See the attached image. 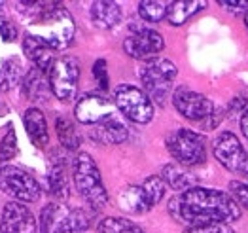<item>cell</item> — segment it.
<instances>
[{
	"label": "cell",
	"instance_id": "cell-9",
	"mask_svg": "<svg viewBox=\"0 0 248 233\" xmlns=\"http://www.w3.org/2000/svg\"><path fill=\"white\" fill-rule=\"evenodd\" d=\"M212 154L228 171L239 172L248 178V150L233 133H220L212 144Z\"/></svg>",
	"mask_w": 248,
	"mask_h": 233
},
{
	"label": "cell",
	"instance_id": "cell-23",
	"mask_svg": "<svg viewBox=\"0 0 248 233\" xmlns=\"http://www.w3.org/2000/svg\"><path fill=\"white\" fill-rule=\"evenodd\" d=\"M23 66L17 59H8L0 66V91L14 89L23 80Z\"/></svg>",
	"mask_w": 248,
	"mask_h": 233
},
{
	"label": "cell",
	"instance_id": "cell-6",
	"mask_svg": "<svg viewBox=\"0 0 248 233\" xmlns=\"http://www.w3.org/2000/svg\"><path fill=\"white\" fill-rule=\"evenodd\" d=\"M0 190L14 197L17 203H34L40 199L42 193L36 178L16 165H6L0 169Z\"/></svg>",
	"mask_w": 248,
	"mask_h": 233
},
{
	"label": "cell",
	"instance_id": "cell-17",
	"mask_svg": "<svg viewBox=\"0 0 248 233\" xmlns=\"http://www.w3.org/2000/svg\"><path fill=\"white\" fill-rule=\"evenodd\" d=\"M91 19L99 29H112L122 21V8L116 2L99 0L91 4Z\"/></svg>",
	"mask_w": 248,
	"mask_h": 233
},
{
	"label": "cell",
	"instance_id": "cell-1",
	"mask_svg": "<svg viewBox=\"0 0 248 233\" xmlns=\"http://www.w3.org/2000/svg\"><path fill=\"white\" fill-rule=\"evenodd\" d=\"M169 207L176 220H182L189 226L212 222L229 224L241 218V207L229 193L208 188H191L178 193Z\"/></svg>",
	"mask_w": 248,
	"mask_h": 233
},
{
	"label": "cell",
	"instance_id": "cell-21",
	"mask_svg": "<svg viewBox=\"0 0 248 233\" xmlns=\"http://www.w3.org/2000/svg\"><path fill=\"white\" fill-rule=\"evenodd\" d=\"M161 178L165 180V184H169L172 190L180 191V193L195 188L193 186V182H195L193 176L182 165H178V163H169V165H165L163 171H161Z\"/></svg>",
	"mask_w": 248,
	"mask_h": 233
},
{
	"label": "cell",
	"instance_id": "cell-11",
	"mask_svg": "<svg viewBox=\"0 0 248 233\" xmlns=\"http://www.w3.org/2000/svg\"><path fill=\"white\" fill-rule=\"evenodd\" d=\"M172 105L186 120H191V122H201L214 112V105L210 99H207L203 93L189 89L186 85H180L174 89Z\"/></svg>",
	"mask_w": 248,
	"mask_h": 233
},
{
	"label": "cell",
	"instance_id": "cell-28",
	"mask_svg": "<svg viewBox=\"0 0 248 233\" xmlns=\"http://www.w3.org/2000/svg\"><path fill=\"white\" fill-rule=\"evenodd\" d=\"M140 186L144 190L148 201L152 203V207H155L165 195V180L161 176H148Z\"/></svg>",
	"mask_w": 248,
	"mask_h": 233
},
{
	"label": "cell",
	"instance_id": "cell-34",
	"mask_svg": "<svg viewBox=\"0 0 248 233\" xmlns=\"http://www.w3.org/2000/svg\"><path fill=\"white\" fill-rule=\"evenodd\" d=\"M222 8H226L229 12H248V0H243V2H233V0H226V2H218Z\"/></svg>",
	"mask_w": 248,
	"mask_h": 233
},
{
	"label": "cell",
	"instance_id": "cell-19",
	"mask_svg": "<svg viewBox=\"0 0 248 233\" xmlns=\"http://www.w3.org/2000/svg\"><path fill=\"white\" fill-rule=\"evenodd\" d=\"M66 220L68 211H64L59 205H46L40 214V233H62L66 232Z\"/></svg>",
	"mask_w": 248,
	"mask_h": 233
},
{
	"label": "cell",
	"instance_id": "cell-13",
	"mask_svg": "<svg viewBox=\"0 0 248 233\" xmlns=\"http://www.w3.org/2000/svg\"><path fill=\"white\" fill-rule=\"evenodd\" d=\"M0 233H36V220L23 203L10 201L2 209Z\"/></svg>",
	"mask_w": 248,
	"mask_h": 233
},
{
	"label": "cell",
	"instance_id": "cell-31",
	"mask_svg": "<svg viewBox=\"0 0 248 233\" xmlns=\"http://www.w3.org/2000/svg\"><path fill=\"white\" fill-rule=\"evenodd\" d=\"M229 195L235 199V203L248 211V184L241 180H231L229 182Z\"/></svg>",
	"mask_w": 248,
	"mask_h": 233
},
{
	"label": "cell",
	"instance_id": "cell-29",
	"mask_svg": "<svg viewBox=\"0 0 248 233\" xmlns=\"http://www.w3.org/2000/svg\"><path fill=\"white\" fill-rule=\"evenodd\" d=\"M66 228L70 233H82L89 228V216L83 209H74L68 211V220H66Z\"/></svg>",
	"mask_w": 248,
	"mask_h": 233
},
{
	"label": "cell",
	"instance_id": "cell-35",
	"mask_svg": "<svg viewBox=\"0 0 248 233\" xmlns=\"http://www.w3.org/2000/svg\"><path fill=\"white\" fill-rule=\"evenodd\" d=\"M0 36H2L4 42H14L17 32H16V29L10 23H0Z\"/></svg>",
	"mask_w": 248,
	"mask_h": 233
},
{
	"label": "cell",
	"instance_id": "cell-37",
	"mask_svg": "<svg viewBox=\"0 0 248 233\" xmlns=\"http://www.w3.org/2000/svg\"><path fill=\"white\" fill-rule=\"evenodd\" d=\"M245 23H247V29H248V12L245 14Z\"/></svg>",
	"mask_w": 248,
	"mask_h": 233
},
{
	"label": "cell",
	"instance_id": "cell-14",
	"mask_svg": "<svg viewBox=\"0 0 248 233\" xmlns=\"http://www.w3.org/2000/svg\"><path fill=\"white\" fill-rule=\"evenodd\" d=\"M23 51L34 63V68H38L42 72H49L51 66L57 61L55 59V49H51L47 44H44L40 38L29 34V32L23 38Z\"/></svg>",
	"mask_w": 248,
	"mask_h": 233
},
{
	"label": "cell",
	"instance_id": "cell-12",
	"mask_svg": "<svg viewBox=\"0 0 248 233\" xmlns=\"http://www.w3.org/2000/svg\"><path fill=\"white\" fill-rule=\"evenodd\" d=\"M74 116L80 124L93 127L116 116V103H110L101 95H85L76 103Z\"/></svg>",
	"mask_w": 248,
	"mask_h": 233
},
{
	"label": "cell",
	"instance_id": "cell-3",
	"mask_svg": "<svg viewBox=\"0 0 248 233\" xmlns=\"http://www.w3.org/2000/svg\"><path fill=\"white\" fill-rule=\"evenodd\" d=\"M72 176H74V186H76L78 193L93 209H101L106 205L108 191L103 184L101 171L89 154L80 152L76 155V159L72 163Z\"/></svg>",
	"mask_w": 248,
	"mask_h": 233
},
{
	"label": "cell",
	"instance_id": "cell-32",
	"mask_svg": "<svg viewBox=\"0 0 248 233\" xmlns=\"http://www.w3.org/2000/svg\"><path fill=\"white\" fill-rule=\"evenodd\" d=\"M182 233H233L229 224L224 222H212V224H199V226H189Z\"/></svg>",
	"mask_w": 248,
	"mask_h": 233
},
{
	"label": "cell",
	"instance_id": "cell-30",
	"mask_svg": "<svg viewBox=\"0 0 248 233\" xmlns=\"http://www.w3.org/2000/svg\"><path fill=\"white\" fill-rule=\"evenodd\" d=\"M16 154H17V137H16V131L10 129V131L4 135L2 144H0V159H2V161H8V159H12Z\"/></svg>",
	"mask_w": 248,
	"mask_h": 233
},
{
	"label": "cell",
	"instance_id": "cell-27",
	"mask_svg": "<svg viewBox=\"0 0 248 233\" xmlns=\"http://www.w3.org/2000/svg\"><path fill=\"white\" fill-rule=\"evenodd\" d=\"M99 233H144L137 224L127 218H104L99 224Z\"/></svg>",
	"mask_w": 248,
	"mask_h": 233
},
{
	"label": "cell",
	"instance_id": "cell-7",
	"mask_svg": "<svg viewBox=\"0 0 248 233\" xmlns=\"http://www.w3.org/2000/svg\"><path fill=\"white\" fill-rule=\"evenodd\" d=\"M114 103H116V108L124 114L125 118L135 122V124H148L154 118L152 99L146 95L142 89H139L135 85H120L116 89Z\"/></svg>",
	"mask_w": 248,
	"mask_h": 233
},
{
	"label": "cell",
	"instance_id": "cell-4",
	"mask_svg": "<svg viewBox=\"0 0 248 233\" xmlns=\"http://www.w3.org/2000/svg\"><path fill=\"white\" fill-rule=\"evenodd\" d=\"M176 74H178L176 64L170 63L165 57H154L146 61L144 66L140 68V80L148 91V97L154 103L163 105L172 89Z\"/></svg>",
	"mask_w": 248,
	"mask_h": 233
},
{
	"label": "cell",
	"instance_id": "cell-20",
	"mask_svg": "<svg viewBox=\"0 0 248 233\" xmlns=\"http://www.w3.org/2000/svg\"><path fill=\"white\" fill-rule=\"evenodd\" d=\"M120 207L133 214H144L152 209V203L148 201L142 186H131L125 188L120 195Z\"/></svg>",
	"mask_w": 248,
	"mask_h": 233
},
{
	"label": "cell",
	"instance_id": "cell-8",
	"mask_svg": "<svg viewBox=\"0 0 248 233\" xmlns=\"http://www.w3.org/2000/svg\"><path fill=\"white\" fill-rule=\"evenodd\" d=\"M51 93L59 101H72L78 91L80 80V63L74 57H59L49 70Z\"/></svg>",
	"mask_w": 248,
	"mask_h": 233
},
{
	"label": "cell",
	"instance_id": "cell-26",
	"mask_svg": "<svg viewBox=\"0 0 248 233\" xmlns=\"http://www.w3.org/2000/svg\"><path fill=\"white\" fill-rule=\"evenodd\" d=\"M170 2H159V0H142L139 4V14L144 21L157 23L169 16Z\"/></svg>",
	"mask_w": 248,
	"mask_h": 233
},
{
	"label": "cell",
	"instance_id": "cell-38",
	"mask_svg": "<svg viewBox=\"0 0 248 233\" xmlns=\"http://www.w3.org/2000/svg\"><path fill=\"white\" fill-rule=\"evenodd\" d=\"M62 233H70V232H68V230H66V232H62Z\"/></svg>",
	"mask_w": 248,
	"mask_h": 233
},
{
	"label": "cell",
	"instance_id": "cell-16",
	"mask_svg": "<svg viewBox=\"0 0 248 233\" xmlns=\"http://www.w3.org/2000/svg\"><path fill=\"white\" fill-rule=\"evenodd\" d=\"M23 125L25 131L29 135V139L32 140L34 146L44 148L49 140V135H47V124H46V118L38 108H29L25 110L23 114Z\"/></svg>",
	"mask_w": 248,
	"mask_h": 233
},
{
	"label": "cell",
	"instance_id": "cell-36",
	"mask_svg": "<svg viewBox=\"0 0 248 233\" xmlns=\"http://www.w3.org/2000/svg\"><path fill=\"white\" fill-rule=\"evenodd\" d=\"M241 131H243L245 139L248 140V110L241 116Z\"/></svg>",
	"mask_w": 248,
	"mask_h": 233
},
{
	"label": "cell",
	"instance_id": "cell-22",
	"mask_svg": "<svg viewBox=\"0 0 248 233\" xmlns=\"http://www.w3.org/2000/svg\"><path fill=\"white\" fill-rule=\"evenodd\" d=\"M207 2L203 0H180V2H170V8H169V16L167 19L170 25L174 27H180L191 17L195 16L201 8H205Z\"/></svg>",
	"mask_w": 248,
	"mask_h": 233
},
{
	"label": "cell",
	"instance_id": "cell-2",
	"mask_svg": "<svg viewBox=\"0 0 248 233\" xmlns=\"http://www.w3.org/2000/svg\"><path fill=\"white\" fill-rule=\"evenodd\" d=\"M76 25L72 16L62 8L61 4H40L38 10L31 17L29 34L40 38L51 49H64L70 46L74 38Z\"/></svg>",
	"mask_w": 248,
	"mask_h": 233
},
{
	"label": "cell",
	"instance_id": "cell-24",
	"mask_svg": "<svg viewBox=\"0 0 248 233\" xmlns=\"http://www.w3.org/2000/svg\"><path fill=\"white\" fill-rule=\"evenodd\" d=\"M47 182H49V191L55 197L64 199L68 195V178H66V171H64V161L51 163V169H49V174H47Z\"/></svg>",
	"mask_w": 248,
	"mask_h": 233
},
{
	"label": "cell",
	"instance_id": "cell-5",
	"mask_svg": "<svg viewBox=\"0 0 248 233\" xmlns=\"http://www.w3.org/2000/svg\"><path fill=\"white\" fill-rule=\"evenodd\" d=\"M167 148L178 165H201L207 159L205 139L191 129H176L167 137Z\"/></svg>",
	"mask_w": 248,
	"mask_h": 233
},
{
	"label": "cell",
	"instance_id": "cell-10",
	"mask_svg": "<svg viewBox=\"0 0 248 233\" xmlns=\"http://www.w3.org/2000/svg\"><path fill=\"white\" fill-rule=\"evenodd\" d=\"M165 47V40L157 31L146 29V27H133V34L127 36L124 42L125 53L133 59H144L150 61L154 55H157Z\"/></svg>",
	"mask_w": 248,
	"mask_h": 233
},
{
	"label": "cell",
	"instance_id": "cell-18",
	"mask_svg": "<svg viewBox=\"0 0 248 233\" xmlns=\"http://www.w3.org/2000/svg\"><path fill=\"white\" fill-rule=\"evenodd\" d=\"M23 89L25 95L32 101H46L49 97L51 85H49V78H46V72H42L38 68H31L25 78H23Z\"/></svg>",
	"mask_w": 248,
	"mask_h": 233
},
{
	"label": "cell",
	"instance_id": "cell-33",
	"mask_svg": "<svg viewBox=\"0 0 248 233\" xmlns=\"http://www.w3.org/2000/svg\"><path fill=\"white\" fill-rule=\"evenodd\" d=\"M93 76H95V80H97V84L101 89H106L108 87V76H106V63H104L103 59H99L95 66H93Z\"/></svg>",
	"mask_w": 248,
	"mask_h": 233
},
{
	"label": "cell",
	"instance_id": "cell-25",
	"mask_svg": "<svg viewBox=\"0 0 248 233\" xmlns=\"http://www.w3.org/2000/svg\"><path fill=\"white\" fill-rule=\"evenodd\" d=\"M55 129H57V137H59V142L62 144V148L76 150L80 146V137H78V133H76L74 124H72L68 118L59 116L57 122H55Z\"/></svg>",
	"mask_w": 248,
	"mask_h": 233
},
{
	"label": "cell",
	"instance_id": "cell-15",
	"mask_svg": "<svg viewBox=\"0 0 248 233\" xmlns=\"http://www.w3.org/2000/svg\"><path fill=\"white\" fill-rule=\"evenodd\" d=\"M127 135L129 131L118 116L106 120L99 125H93L89 131V137L99 144H120L127 139Z\"/></svg>",
	"mask_w": 248,
	"mask_h": 233
}]
</instances>
